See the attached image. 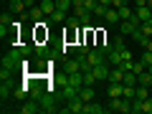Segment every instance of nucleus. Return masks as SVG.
Masks as SVG:
<instances>
[{
  "mask_svg": "<svg viewBox=\"0 0 152 114\" xmlns=\"http://www.w3.org/2000/svg\"><path fill=\"white\" fill-rule=\"evenodd\" d=\"M107 109H112V112H127L132 114V99H124V96H114L107 102Z\"/></svg>",
  "mask_w": 152,
  "mask_h": 114,
  "instance_id": "f257e3e1",
  "label": "nucleus"
},
{
  "mask_svg": "<svg viewBox=\"0 0 152 114\" xmlns=\"http://www.w3.org/2000/svg\"><path fill=\"white\" fill-rule=\"evenodd\" d=\"M56 99H58V96H56V94L53 91H43V94H41V99H38V104H41V112H58V107H56Z\"/></svg>",
  "mask_w": 152,
  "mask_h": 114,
  "instance_id": "f03ea898",
  "label": "nucleus"
},
{
  "mask_svg": "<svg viewBox=\"0 0 152 114\" xmlns=\"http://www.w3.org/2000/svg\"><path fill=\"white\" fill-rule=\"evenodd\" d=\"M84 107H86V102H84L81 96H74V99H69L66 107H61L58 112H64V114H84Z\"/></svg>",
  "mask_w": 152,
  "mask_h": 114,
  "instance_id": "7ed1b4c3",
  "label": "nucleus"
},
{
  "mask_svg": "<svg viewBox=\"0 0 152 114\" xmlns=\"http://www.w3.org/2000/svg\"><path fill=\"white\" fill-rule=\"evenodd\" d=\"M132 114H152V96L132 99Z\"/></svg>",
  "mask_w": 152,
  "mask_h": 114,
  "instance_id": "20e7f679",
  "label": "nucleus"
},
{
  "mask_svg": "<svg viewBox=\"0 0 152 114\" xmlns=\"http://www.w3.org/2000/svg\"><path fill=\"white\" fill-rule=\"evenodd\" d=\"M140 26H142V20H140L137 15H132L129 20H122V23H119V33H122V36H132Z\"/></svg>",
  "mask_w": 152,
  "mask_h": 114,
  "instance_id": "39448f33",
  "label": "nucleus"
},
{
  "mask_svg": "<svg viewBox=\"0 0 152 114\" xmlns=\"http://www.w3.org/2000/svg\"><path fill=\"white\" fill-rule=\"evenodd\" d=\"M13 96H15L18 102H26V99L31 96V79H26L23 86H15V89H13Z\"/></svg>",
  "mask_w": 152,
  "mask_h": 114,
  "instance_id": "423d86ee",
  "label": "nucleus"
},
{
  "mask_svg": "<svg viewBox=\"0 0 152 114\" xmlns=\"http://www.w3.org/2000/svg\"><path fill=\"white\" fill-rule=\"evenodd\" d=\"M104 61H107V56H104L99 48H91V51H89V56H86V64L91 66V69H94V66H99V64H104Z\"/></svg>",
  "mask_w": 152,
  "mask_h": 114,
  "instance_id": "0eeeda50",
  "label": "nucleus"
},
{
  "mask_svg": "<svg viewBox=\"0 0 152 114\" xmlns=\"http://www.w3.org/2000/svg\"><path fill=\"white\" fill-rule=\"evenodd\" d=\"M91 71H94V76H96L99 81H109V71H112V69L107 66V61H104V64H99V66H94Z\"/></svg>",
  "mask_w": 152,
  "mask_h": 114,
  "instance_id": "6e6552de",
  "label": "nucleus"
},
{
  "mask_svg": "<svg viewBox=\"0 0 152 114\" xmlns=\"http://www.w3.org/2000/svg\"><path fill=\"white\" fill-rule=\"evenodd\" d=\"M66 81H69L71 86L81 89V86H84V71H76V74H66Z\"/></svg>",
  "mask_w": 152,
  "mask_h": 114,
  "instance_id": "1a4fd4ad",
  "label": "nucleus"
},
{
  "mask_svg": "<svg viewBox=\"0 0 152 114\" xmlns=\"http://www.w3.org/2000/svg\"><path fill=\"white\" fill-rule=\"evenodd\" d=\"M107 94H109V99L124 96V84H109V86H107Z\"/></svg>",
  "mask_w": 152,
  "mask_h": 114,
  "instance_id": "9d476101",
  "label": "nucleus"
},
{
  "mask_svg": "<svg viewBox=\"0 0 152 114\" xmlns=\"http://www.w3.org/2000/svg\"><path fill=\"white\" fill-rule=\"evenodd\" d=\"M104 20H107V23H112V26H119V23H122L119 10H117V8H109V10H107V15H104Z\"/></svg>",
  "mask_w": 152,
  "mask_h": 114,
  "instance_id": "9b49d317",
  "label": "nucleus"
},
{
  "mask_svg": "<svg viewBox=\"0 0 152 114\" xmlns=\"http://www.w3.org/2000/svg\"><path fill=\"white\" fill-rule=\"evenodd\" d=\"M79 96L89 104V102H94V99H96V91H94L91 86H81V89H79Z\"/></svg>",
  "mask_w": 152,
  "mask_h": 114,
  "instance_id": "f8f14e48",
  "label": "nucleus"
},
{
  "mask_svg": "<svg viewBox=\"0 0 152 114\" xmlns=\"http://www.w3.org/2000/svg\"><path fill=\"white\" fill-rule=\"evenodd\" d=\"M107 112V107H102V104H96V102H89L86 107H84V114H104Z\"/></svg>",
  "mask_w": 152,
  "mask_h": 114,
  "instance_id": "ddd939ff",
  "label": "nucleus"
},
{
  "mask_svg": "<svg viewBox=\"0 0 152 114\" xmlns=\"http://www.w3.org/2000/svg\"><path fill=\"white\" fill-rule=\"evenodd\" d=\"M134 15L145 23V20H150V18H152V10H150V5H140V8H134Z\"/></svg>",
  "mask_w": 152,
  "mask_h": 114,
  "instance_id": "4468645a",
  "label": "nucleus"
},
{
  "mask_svg": "<svg viewBox=\"0 0 152 114\" xmlns=\"http://www.w3.org/2000/svg\"><path fill=\"white\" fill-rule=\"evenodd\" d=\"M122 79H124V71H122L119 66H114V69L109 71V84H122Z\"/></svg>",
  "mask_w": 152,
  "mask_h": 114,
  "instance_id": "2eb2a0df",
  "label": "nucleus"
},
{
  "mask_svg": "<svg viewBox=\"0 0 152 114\" xmlns=\"http://www.w3.org/2000/svg\"><path fill=\"white\" fill-rule=\"evenodd\" d=\"M43 15H46V13H43V8H41V5H33V8H28V18H31V20H43Z\"/></svg>",
  "mask_w": 152,
  "mask_h": 114,
  "instance_id": "dca6fc26",
  "label": "nucleus"
},
{
  "mask_svg": "<svg viewBox=\"0 0 152 114\" xmlns=\"http://www.w3.org/2000/svg\"><path fill=\"white\" fill-rule=\"evenodd\" d=\"M137 84H142V86H152V71L145 69L142 74H137Z\"/></svg>",
  "mask_w": 152,
  "mask_h": 114,
  "instance_id": "f3484780",
  "label": "nucleus"
},
{
  "mask_svg": "<svg viewBox=\"0 0 152 114\" xmlns=\"http://www.w3.org/2000/svg\"><path fill=\"white\" fill-rule=\"evenodd\" d=\"M48 23H53V26H61V23H66V13L64 10H53L48 15Z\"/></svg>",
  "mask_w": 152,
  "mask_h": 114,
  "instance_id": "a211bd4d",
  "label": "nucleus"
},
{
  "mask_svg": "<svg viewBox=\"0 0 152 114\" xmlns=\"http://www.w3.org/2000/svg\"><path fill=\"white\" fill-rule=\"evenodd\" d=\"M26 0H10V10L15 13V15H23V13H26Z\"/></svg>",
  "mask_w": 152,
  "mask_h": 114,
  "instance_id": "6ab92c4d",
  "label": "nucleus"
},
{
  "mask_svg": "<svg viewBox=\"0 0 152 114\" xmlns=\"http://www.w3.org/2000/svg\"><path fill=\"white\" fill-rule=\"evenodd\" d=\"M38 5L43 8L46 18H48V15H51V13H53V10H58V8H56V0H41V3H38Z\"/></svg>",
  "mask_w": 152,
  "mask_h": 114,
  "instance_id": "aec40b11",
  "label": "nucleus"
},
{
  "mask_svg": "<svg viewBox=\"0 0 152 114\" xmlns=\"http://www.w3.org/2000/svg\"><path fill=\"white\" fill-rule=\"evenodd\" d=\"M13 84H10V79H8V81H3V86H0V99H3V104H5V99L8 96H13Z\"/></svg>",
  "mask_w": 152,
  "mask_h": 114,
  "instance_id": "412c9836",
  "label": "nucleus"
},
{
  "mask_svg": "<svg viewBox=\"0 0 152 114\" xmlns=\"http://www.w3.org/2000/svg\"><path fill=\"white\" fill-rule=\"evenodd\" d=\"M147 96H152V94H150V86L137 84V86H134V99H147Z\"/></svg>",
  "mask_w": 152,
  "mask_h": 114,
  "instance_id": "4be33fe9",
  "label": "nucleus"
},
{
  "mask_svg": "<svg viewBox=\"0 0 152 114\" xmlns=\"http://www.w3.org/2000/svg\"><path fill=\"white\" fill-rule=\"evenodd\" d=\"M96 81H99V79L94 76V71L91 69H84V86H94Z\"/></svg>",
  "mask_w": 152,
  "mask_h": 114,
  "instance_id": "5701e85b",
  "label": "nucleus"
},
{
  "mask_svg": "<svg viewBox=\"0 0 152 114\" xmlns=\"http://www.w3.org/2000/svg\"><path fill=\"white\" fill-rule=\"evenodd\" d=\"M122 84H124V86H137V74H134V71H124Z\"/></svg>",
  "mask_w": 152,
  "mask_h": 114,
  "instance_id": "b1692460",
  "label": "nucleus"
},
{
  "mask_svg": "<svg viewBox=\"0 0 152 114\" xmlns=\"http://www.w3.org/2000/svg\"><path fill=\"white\" fill-rule=\"evenodd\" d=\"M117 10H119V18H122V20H129V18L134 15V10L129 8V3H127V5H122V8H117Z\"/></svg>",
  "mask_w": 152,
  "mask_h": 114,
  "instance_id": "393cba45",
  "label": "nucleus"
},
{
  "mask_svg": "<svg viewBox=\"0 0 152 114\" xmlns=\"http://www.w3.org/2000/svg\"><path fill=\"white\" fill-rule=\"evenodd\" d=\"M79 26H81V20H79V15H69V18H66V28H69V31H76Z\"/></svg>",
  "mask_w": 152,
  "mask_h": 114,
  "instance_id": "a878e982",
  "label": "nucleus"
},
{
  "mask_svg": "<svg viewBox=\"0 0 152 114\" xmlns=\"http://www.w3.org/2000/svg\"><path fill=\"white\" fill-rule=\"evenodd\" d=\"M56 8H58V10H69V8H74V0H56Z\"/></svg>",
  "mask_w": 152,
  "mask_h": 114,
  "instance_id": "bb28decb",
  "label": "nucleus"
},
{
  "mask_svg": "<svg viewBox=\"0 0 152 114\" xmlns=\"http://www.w3.org/2000/svg\"><path fill=\"white\" fill-rule=\"evenodd\" d=\"M107 10H109V5H102V3H99V5L96 8H94V15H96V18H104V15H107Z\"/></svg>",
  "mask_w": 152,
  "mask_h": 114,
  "instance_id": "cd10ccee",
  "label": "nucleus"
},
{
  "mask_svg": "<svg viewBox=\"0 0 152 114\" xmlns=\"http://www.w3.org/2000/svg\"><path fill=\"white\" fill-rule=\"evenodd\" d=\"M140 61L147 66V69H150V66H152V51H147V48H145V53H142V58H140Z\"/></svg>",
  "mask_w": 152,
  "mask_h": 114,
  "instance_id": "c85d7f7f",
  "label": "nucleus"
},
{
  "mask_svg": "<svg viewBox=\"0 0 152 114\" xmlns=\"http://www.w3.org/2000/svg\"><path fill=\"white\" fill-rule=\"evenodd\" d=\"M124 99H134V86H124Z\"/></svg>",
  "mask_w": 152,
  "mask_h": 114,
  "instance_id": "c756f323",
  "label": "nucleus"
},
{
  "mask_svg": "<svg viewBox=\"0 0 152 114\" xmlns=\"http://www.w3.org/2000/svg\"><path fill=\"white\" fill-rule=\"evenodd\" d=\"M84 5H86V10H94L99 5V0H84Z\"/></svg>",
  "mask_w": 152,
  "mask_h": 114,
  "instance_id": "7c9ffc66",
  "label": "nucleus"
},
{
  "mask_svg": "<svg viewBox=\"0 0 152 114\" xmlns=\"http://www.w3.org/2000/svg\"><path fill=\"white\" fill-rule=\"evenodd\" d=\"M119 56H122V61H132V53H129L127 48H122V51H119Z\"/></svg>",
  "mask_w": 152,
  "mask_h": 114,
  "instance_id": "2f4dec72",
  "label": "nucleus"
},
{
  "mask_svg": "<svg viewBox=\"0 0 152 114\" xmlns=\"http://www.w3.org/2000/svg\"><path fill=\"white\" fill-rule=\"evenodd\" d=\"M129 0H112V8H122V5H127Z\"/></svg>",
  "mask_w": 152,
  "mask_h": 114,
  "instance_id": "473e14b6",
  "label": "nucleus"
},
{
  "mask_svg": "<svg viewBox=\"0 0 152 114\" xmlns=\"http://www.w3.org/2000/svg\"><path fill=\"white\" fill-rule=\"evenodd\" d=\"M142 46H145L147 51H152V38H147V41H145V43H142Z\"/></svg>",
  "mask_w": 152,
  "mask_h": 114,
  "instance_id": "72a5a7b5",
  "label": "nucleus"
},
{
  "mask_svg": "<svg viewBox=\"0 0 152 114\" xmlns=\"http://www.w3.org/2000/svg\"><path fill=\"white\" fill-rule=\"evenodd\" d=\"M99 3H102V5H109V8H112V0H99Z\"/></svg>",
  "mask_w": 152,
  "mask_h": 114,
  "instance_id": "f704fd0d",
  "label": "nucleus"
},
{
  "mask_svg": "<svg viewBox=\"0 0 152 114\" xmlns=\"http://www.w3.org/2000/svg\"><path fill=\"white\" fill-rule=\"evenodd\" d=\"M26 5H28V8H33V5H36V0H26Z\"/></svg>",
  "mask_w": 152,
  "mask_h": 114,
  "instance_id": "c9c22d12",
  "label": "nucleus"
},
{
  "mask_svg": "<svg viewBox=\"0 0 152 114\" xmlns=\"http://www.w3.org/2000/svg\"><path fill=\"white\" fill-rule=\"evenodd\" d=\"M147 5H150V10H152V0H147Z\"/></svg>",
  "mask_w": 152,
  "mask_h": 114,
  "instance_id": "e433bc0d",
  "label": "nucleus"
},
{
  "mask_svg": "<svg viewBox=\"0 0 152 114\" xmlns=\"http://www.w3.org/2000/svg\"><path fill=\"white\" fill-rule=\"evenodd\" d=\"M150 94H152V86H150Z\"/></svg>",
  "mask_w": 152,
  "mask_h": 114,
  "instance_id": "4c0bfd02",
  "label": "nucleus"
},
{
  "mask_svg": "<svg viewBox=\"0 0 152 114\" xmlns=\"http://www.w3.org/2000/svg\"><path fill=\"white\" fill-rule=\"evenodd\" d=\"M3 3H5V0H3ZM8 3H10V0H8Z\"/></svg>",
  "mask_w": 152,
  "mask_h": 114,
  "instance_id": "58836bf2",
  "label": "nucleus"
},
{
  "mask_svg": "<svg viewBox=\"0 0 152 114\" xmlns=\"http://www.w3.org/2000/svg\"><path fill=\"white\" fill-rule=\"evenodd\" d=\"M150 71H152V66H150Z\"/></svg>",
  "mask_w": 152,
  "mask_h": 114,
  "instance_id": "ea45409f",
  "label": "nucleus"
}]
</instances>
